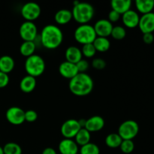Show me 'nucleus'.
Returning <instances> with one entry per match:
<instances>
[{"label": "nucleus", "mask_w": 154, "mask_h": 154, "mask_svg": "<svg viewBox=\"0 0 154 154\" xmlns=\"http://www.w3.org/2000/svg\"><path fill=\"white\" fill-rule=\"evenodd\" d=\"M86 121H87V120H85V119H81V120H78V123H79L81 128H84L86 124Z\"/></svg>", "instance_id": "obj_39"}, {"label": "nucleus", "mask_w": 154, "mask_h": 154, "mask_svg": "<svg viewBox=\"0 0 154 154\" xmlns=\"http://www.w3.org/2000/svg\"><path fill=\"white\" fill-rule=\"evenodd\" d=\"M120 19V14H119L117 12L111 10L108 14V20L112 23H116Z\"/></svg>", "instance_id": "obj_36"}, {"label": "nucleus", "mask_w": 154, "mask_h": 154, "mask_svg": "<svg viewBox=\"0 0 154 154\" xmlns=\"http://www.w3.org/2000/svg\"><path fill=\"white\" fill-rule=\"evenodd\" d=\"M120 148L123 153L129 154L135 149V144L132 140H123Z\"/></svg>", "instance_id": "obj_30"}, {"label": "nucleus", "mask_w": 154, "mask_h": 154, "mask_svg": "<svg viewBox=\"0 0 154 154\" xmlns=\"http://www.w3.org/2000/svg\"><path fill=\"white\" fill-rule=\"evenodd\" d=\"M0 154H4V152H3V147H2L0 146Z\"/></svg>", "instance_id": "obj_40"}, {"label": "nucleus", "mask_w": 154, "mask_h": 154, "mask_svg": "<svg viewBox=\"0 0 154 154\" xmlns=\"http://www.w3.org/2000/svg\"><path fill=\"white\" fill-rule=\"evenodd\" d=\"M105 126V120L100 116H93L87 119L84 128L90 132H99Z\"/></svg>", "instance_id": "obj_16"}, {"label": "nucleus", "mask_w": 154, "mask_h": 154, "mask_svg": "<svg viewBox=\"0 0 154 154\" xmlns=\"http://www.w3.org/2000/svg\"><path fill=\"white\" fill-rule=\"evenodd\" d=\"M41 43L44 48L49 50L57 49L63 41V33L57 26L48 24L42 30Z\"/></svg>", "instance_id": "obj_1"}, {"label": "nucleus", "mask_w": 154, "mask_h": 154, "mask_svg": "<svg viewBox=\"0 0 154 154\" xmlns=\"http://www.w3.org/2000/svg\"><path fill=\"white\" fill-rule=\"evenodd\" d=\"M54 20L59 25H66L72 20V11L67 9H61L56 12Z\"/></svg>", "instance_id": "obj_22"}, {"label": "nucleus", "mask_w": 154, "mask_h": 154, "mask_svg": "<svg viewBox=\"0 0 154 154\" xmlns=\"http://www.w3.org/2000/svg\"><path fill=\"white\" fill-rule=\"evenodd\" d=\"M59 151L61 154H78L79 149L74 140L64 138L59 144Z\"/></svg>", "instance_id": "obj_15"}, {"label": "nucleus", "mask_w": 154, "mask_h": 154, "mask_svg": "<svg viewBox=\"0 0 154 154\" xmlns=\"http://www.w3.org/2000/svg\"><path fill=\"white\" fill-rule=\"evenodd\" d=\"M72 19L77 23L87 24L93 18L95 14V9L92 5L87 2H78L73 6L72 11Z\"/></svg>", "instance_id": "obj_3"}, {"label": "nucleus", "mask_w": 154, "mask_h": 154, "mask_svg": "<svg viewBox=\"0 0 154 154\" xmlns=\"http://www.w3.org/2000/svg\"><path fill=\"white\" fill-rule=\"evenodd\" d=\"M111 35L112 36L113 38L116 40H122L126 37V31L124 27L121 26H117L113 27Z\"/></svg>", "instance_id": "obj_29"}, {"label": "nucleus", "mask_w": 154, "mask_h": 154, "mask_svg": "<svg viewBox=\"0 0 154 154\" xmlns=\"http://www.w3.org/2000/svg\"><path fill=\"white\" fill-rule=\"evenodd\" d=\"M21 15L26 21L33 22L40 17L42 13L41 7L35 2H27L21 8Z\"/></svg>", "instance_id": "obj_7"}, {"label": "nucleus", "mask_w": 154, "mask_h": 154, "mask_svg": "<svg viewBox=\"0 0 154 154\" xmlns=\"http://www.w3.org/2000/svg\"><path fill=\"white\" fill-rule=\"evenodd\" d=\"M25 70L27 75L34 78L40 76L45 70V60L42 57L36 54L28 57L25 62Z\"/></svg>", "instance_id": "obj_4"}, {"label": "nucleus", "mask_w": 154, "mask_h": 154, "mask_svg": "<svg viewBox=\"0 0 154 154\" xmlns=\"http://www.w3.org/2000/svg\"><path fill=\"white\" fill-rule=\"evenodd\" d=\"M81 52H82V55L87 58H92L95 56L96 51L93 44H87V45H83Z\"/></svg>", "instance_id": "obj_31"}, {"label": "nucleus", "mask_w": 154, "mask_h": 154, "mask_svg": "<svg viewBox=\"0 0 154 154\" xmlns=\"http://www.w3.org/2000/svg\"><path fill=\"white\" fill-rule=\"evenodd\" d=\"M76 66L79 73H85L86 71H87V69H89L90 64H89L88 61L82 59L77 63Z\"/></svg>", "instance_id": "obj_34"}, {"label": "nucleus", "mask_w": 154, "mask_h": 154, "mask_svg": "<svg viewBox=\"0 0 154 154\" xmlns=\"http://www.w3.org/2000/svg\"><path fill=\"white\" fill-rule=\"evenodd\" d=\"M74 37L77 42L81 45L93 44L97 35L93 26L82 24L78 26L74 32Z\"/></svg>", "instance_id": "obj_5"}, {"label": "nucleus", "mask_w": 154, "mask_h": 154, "mask_svg": "<svg viewBox=\"0 0 154 154\" xmlns=\"http://www.w3.org/2000/svg\"><path fill=\"white\" fill-rule=\"evenodd\" d=\"M113 27V24L108 20L101 19L95 23L93 28L97 37L108 38L111 35Z\"/></svg>", "instance_id": "obj_11"}, {"label": "nucleus", "mask_w": 154, "mask_h": 154, "mask_svg": "<svg viewBox=\"0 0 154 154\" xmlns=\"http://www.w3.org/2000/svg\"><path fill=\"white\" fill-rule=\"evenodd\" d=\"M59 72L63 78L67 79H72L76 76L79 72L77 69L76 64L71 63L69 62L65 61L62 63L59 66Z\"/></svg>", "instance_id": "obj_13"}, {"label": "nucleus", "mask_w": 154, "mask_h": 154, "mask_svg": "<svg viewBox=\"0 0 154 154\" xmlns=\"http://www.w3.org/2000/svg\"><path fill=\"white\" fill-rule=\"evenodd\" d=\"M38 118V114L33 110H29L25 111V121L28 123H33Z\"/></svg>", "instance_id": "obj_33"}, {"label": "nucleus", "mask_w": 154, "mask_h": 154, "mask_svg": "<svg viewBox=\"0 0 154 154\" xmlns=\"http://www.w3.org/2000/svg\"><path fill=\"white\" fill-rule=\"evenodd\" d=\"M9 83L8 75L0 72V88H4Z\"/></svg>", "instance_id": "obj_35"}, {"label": "nucleus", "mask_w": 154, "mask_h": 154, "mask_svg": "<svg viewBox=\"0 0 154 154\" xmlns=\"http://www.w3.org/2000/svg\"><path fill=\"white\" fill-rule=\"evenodd\" d=\"M123 139L118 135V133H111L105 138V144L110 148H117L120 147Z\"/></svg>", "instance_id": "obj_26"}, {"label": "nucleus", "mask_w": 154, "mask_h": 154, "mask_svg": "<svg viewBox=\"0 0 154 154\" xmlns=\"http://www.w3.org/2000/svg\"><path fill=\"white\" fill-rule=\"evenodd\" d=\"M92 66L98 70H102V69H105L106 66V62L103 59L101 58L93 59L92 61Z\"/></svg>", "instance_id": "obj_32"}, {"label": "nucleus", "mask_w": 154, "mask_h": 154, "mask_svg": "<svg viewBox=\"0 0 154 154\" xmlns=\"http://www.w3.org/2000/svg\"><path fill=\"white\" fill-rule=\"evenodd\" d=\"M42 154H57L56 150L52 147H47L42 151Z\"/></svg>", "instance_id": "obj_38"}, {"label": "nucleus", "mask_w": 154, "mask_h": 154, "mask_svg": "<svg viewBox=\"0 0 154 154\" xmlns=\"http://www.w3.org/2000/svg\"><path fill=\"white\" fill-rule=\"evenodd\" d=\"M93 79L86 73H78L70 80L69 84L71 93L77 96H87L93 91Z\"/></svg>", "instance_id": "obj_2"}, {"label": "nucleus", "mask_w": 154, "mask_h": 154, "mask_svg": "<svg viewBox=\"0 0 154 154\" xmlns=\"http://www.w3.org/2000/svg\"><path fill=\"white\" fill-rule=\"evenodd\" d=\"M66 61L71 63L77 64L80 60H82V52L81 50L75 46H70L66 49Z\"/></svg>", "instance_id": "obj_18"}, {"label": "nucleus", "mask_w": 154, "mask_h": 154, "mask_svg": "<svg viewBox=\"0 0 154 154\" xmlns=\"http://www.w3.org/2000/svg\"><path fill=\"white\" fill-rule=\"evenodd\" d=\"M99 147L94 143H88L80 149V154H99Z\"/></svg>", "instance_id": "obj_28"}, {"label": "nucleus", "mask_w": 154, "mask_h": 154, "mask_svg": "<svg viewBox=\"0 0 154 154\" xmlns=\"http://www.w3.org/2000/svg\"><path fill=\"white\" fill-rule=\"evenodd\" d=\"M20 36L24 42H35L38 35V29L33 22L25 21L20 26Z\"/></svg>", "instance_id": "obj_8"}, {"label": "nucleus", "mask_w": 154, "mask_h": 154, "mask_svg": "<svg viewBox=\"0 0 154 154\" xmlns=\"http://www.w3.org/2000/svg\"><path fill=\"white\" fill-rule=\"evenodd\" d=\"M140 17L137 11L134 10H129L122 15V21L125 26L129 29H134L138 26Z\"/></svg>", "instance_id": "obj_14"}, {"label": "nucleus", "mask_w": 154, "mask_h": 154, "mask_svg": "<svg viewBox=\"0 0 154 154\" xmlns=\"http://www.w3.org/2000/svg\"><path fill=\"white\" fill-rule=\"evenodd\" d=\"M139 132V126L135 120H128L123 122L118 128V135L123 140H132Z\"/></svg>", "instance_id": "obj_6"}, {"label": "nucleus", "mask_w": 154, "mask_h": 154, "mask_svg": "<svg viewBox=\"0 0 154 154\" xmlns=\"http://www.w3.org/2000/svg\"><path fill=\"white\" fill-rule=\"evenodd\" d=\"M138 27L143 34L153 33L154 32V13L146 14L140 17Z\"/></svg>", "instance_id": "obj_12"}, {"label": "nucleus", "mask_w": 154, "mask_h": 154, "mask_svg": "<svg viewBox=\"0 0 154 154\" xmlns=\"http://www.w3.org/2000/svg\"><path fill=\"white\" fill-rule=\"evenodd\" d=\"M81 129V127L78 123V120L75 119H69L63 123L60 131L62 135L65 138L72 139L75 138Z\"/></svg>", "instance_id": "obj_9"}, {"label": "nucleus", "mask_w": 154, "mask_h": 154, "mask_svg": "<svg viewBox=\"0 0 154 154\" xmlns=\"http://www.w3.org/2000/svg\"><path fill=\"white\" fill-rule=\"evenodd\" d=\"M8 122L12 125H21L25 122V111L19 107H11L5 114Z\"/></svg>", "instance_id": "obj_10"}, {"label": "nucleus", "mask_w": 154, "mask_h": 154, "mask_svg": "<svg viewBox=\"0 0 154 154\" xmlns=\"http://www.w3.org/2000/svg\"><path fill=\"white\" fill-rule=\"evenodd\" d=\"M135 3L137 11L142 14V15L153 12L154 9L153 0H136Z\"/></svg>", "instance_id": "obj_20"}, {"label": "nucleus", "mask_w": 154, "mask_h": 154, "mask_svg": "<svg viewBox=\"0 0 154 154\" xmlns=\"http://www.w3.org/2000/svg\"><path fill=\"white\" fill-rule=\"evenodd\" d=\"M111 6L113 11L117 12L119 14L123 15L131 9L132 1L131 0H112Z\"/></svg>", "instance_id": "obj_17"}, {"label": "nucleus", "mask_w": 154, "mask_h": 154, "mask_svg": "<svg viewBox=\"0 0 154 154\" xmlns=\"http://www.w3.org/2000/svg\"><path fill=\"white\" fill-rule=\"evenodd\" d=\"M91 135L89 131H87L85 128H81L75 137V141L78 146H82L87 144L90 142Z\"/></svg>", "instance_id": "obj_23"}, {"label": "nucleus", "mask_w": 154, "mask_h": 154, "mask_svg": "<svg viewBox=\"0 0 154 154\" xmlns=\"http://www.w3.org/2000/svg\"><path fill=\"white\" fill-rule=\"evenodd\" d=\"M95 49L96 51L104 53L108 51L111 47V42L108 40V38L104 37H96L93 43Z\"/></svg>", "instance_id": "obj_24"}, {"label": "nucleus", "mask_w": 154, "mask_h": 154, "mask_svg": "<svg viewBox=\"0 0 154 154\" xmlns=\"http://www.w3.org/2000/svg\"><path fill=\"white\" fill-rule=\"evenodd\" d=\"M4 154H22V149L18 144L14 142H9L3 147Z\"/></svg>", "instance_id": "obj_27"}, {"label": "nucleus", "mask_w": 154, "mask_h": 154, "mask_svg": "<svg viewBox=\"0 0 154 154\" xmlns=\"http://www.w3.org/2000/svg\"><path fill=\"white\" fill-rule=\"evenodd\" d=\"M36 49L35 42H23L20 47V53L23 57H28L34 55Z\"/></svg>", "instance_id": "obj_25"}, {"label": "nucleus", "mask_w": 154, "mask_h": 154, "mask_svg": "<svg viewBox=\"0 0 154 154\" xmlns=\"http://www.w3.org/2000/svg\"><path fill=\"white\" fill-rule=\"evenodd\" d=\"M14 66V60L10 56L4 55L0 57V72L8 75L13 71Z\"/></svg>", "instance_id": "obj_21"}, {"label": "nucleus", "mask_w": 154, "mask_h": 154, "mask_svg": "<svg viewBox=\"0 0 154 154\" xmlns=\"http://www.w3.org/2000/svg\"><path fill=\"white\" fill-rule=\"evenodd\" d=\"M154 41V36L153 33H145L143 34V42L146 45H151Z\"/></svg>", "instance_id": "obj_37"}, {"label": "nucleus", "mask_w": 154, "mask_h": 154, "mask_svg": "<svg viewBox=\"0 0 154 154\" xmlns=\"http://www.w3.org/2000/svg\"><path fill=\"white\" fill-rule=\"evenodd\" d=\"M36 79L34 77L26 75L24 77L20 83V89L25 93H32L36 87Z\"/></svg>", "instance_id": "obj_19"}]
</instances>
